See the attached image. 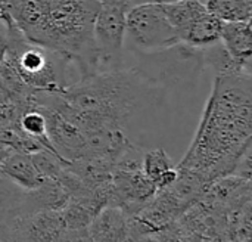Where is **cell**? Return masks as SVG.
<instances>
[{
    "instance_id": "obj_16",
    "label": "cell",
    "mask_w": 252,
    "mask_h": 242,
    "mask_svg": "<svg viewBox=\"0 0 252 242\" xmlns=\"http://www.w3.org/2000/svg\"><path fill=\"white\" fill-rule=\"evenodd\" d=\"M205 6L221 22L251 21L252 0H207Z\"/></svg>"
},
{
    "instance_id": "obj_6",
    "label": "cell",
    "mask_w": 252,
    "mask_h": 242,
    "mask_svg": "<svg viewBox=\"0 0 252 242\" xmlns=\"http://www.w3.org/2000/svg\"><path fill=\"white\" fill-rule=\"evenodd\" d=\"M128 9L127 0H97L93 34L99 53V72L121 68Z\"/></svg>"
},
{
    "instance_id": "obj_12",
    "label": "cell",
    "mask_w": 252,
    "mask_h": 242,
    "mask_svg": "<svg viewBox=\"0 0 252 242\" xmlns=\"http://www.w3.org/2000/svg\"><path fill=\"white\" fill-rule=\"evenodd\" d=\"M221 21L216 18L213 13L205 12L195 21H192L189 25H186L183 30L177 33L179 41L186 43L193 47H205L217 40H220V30H221Z\"/></svg>"
},
{
    "instance_id": "obj_20",
    "label": "cell",
    "mask_w": 252,
    "mask_h": 242,
    "mask_svg": "<svg viewBox=\"0 0 252 242\" xmlns=\"http://www.w3.org/2000/svg\"><path fill=\"white\" fill-rule=\"evenodd\" d=\"M9 46V28H7V21L6 18L0 13V64L7 52Z\"/></svg>"
},
{
    "instance_id": "obj_9",
    "label": "cell",
    "mask_w": 252,
    "mask_h": 242,
    "mask_svg": "<svg viewBox=\"0 0 252 242\" xmlns=\"http://www.w3.org/2000/svg\"><path fill=\"white\" fill-rule=\"evenodd\" d=\"M220 41L230 58L242 68L251 71L252 28L251 21L223 22L220 30Z\"/></svg>"
},
{
    "instance_id": "obj_11",
    "label": "cell",
    "mask_w": 252,
    "mask_h": 242,
    "mask_svg": "<svg viewBox=\"0 0 252 242\" xmlns=\"http://www.w3.org/2000/svg\"><path fill=\"white\" fill-rule=\"evenodd\" d=\"M3 174L22 191H32L43 185V177L31 161L30 154L13 151L0 166Z\"/></svg>"
},
{
    "instance_id": "obj_18",
    "label": "cell",
    "mask_w": 252,
    "mask_h": 242,
    "mask_svg": "<svg viewBox=\"0 0 252 242\" xmlns=\"http://www.w3.org/2000/svg\"><path fill=\"white\" fill-rule=\"evenodd\" d=\"M25 108L28 106L21 104L0 81V129H15Z\"/></svg>"
},
{
    "instance_id": "obj_22",
    "label": "cell",
    "mask_w": 252,
    "mask_h": 242,
    "mask_svg": "<svg viewBox=\"0 0 252 242\" xmlns=\"http://www.w3.org/2000/svg\"><path fill=\"white\" fill-rule=\"evenodd\" d=\"M173 0H127L128 6H137V4H146V3H167Z\"/></svg>"
},
{
    "instance_id": "obj_19",
    "label": "cell",
    "mask_w": 252,
    "mask_h": 242,
    "mask_svg": "<svg viewBox=\"0 0 252 242\" xmlns=\"http://www.w3.org/2000/svg\"><path fill=\"white\" fill-rule=\"evenodd\" d=\"M252 145H250L244 152L242 155L239 157V160L236 161L235 164V169L232 172L233 176H238V177H242L245 180H251L252 174Z\"/></svg>"
},
{
    "instance_id": "obj_5",
    "label": "cell",
    "mask_w": 252,
    "mask_h": 242,
    "mask_svg": "<svg viewBox=\"0 0 252 242\" xmlns=\"http://www.w3.org/2000/svg\"><path fill=\"white\" fill-rule=\"evenodd\" d=\"M128 47L140 52H154L179 43L177 31L168 21L162 3L131 6L126 18Z\"/></svg>"
},
{
    "instance_id": "obj_15",
    "label": "cell",
    "mask_w": 252,
    "mask_h": 242,
    "mask_svg": "<svg viewBox=\"0 0 252 242\" xmlns=\"http://www.w3.org/2000/svg\"><path fill=\"white\" fill-rule=\"evenodd\" d=\"M202 58H204V67L213 69L214 75H226V74H235V72H251L250 69H245L239 67L227 53L223 43L220 40L202 47Z\"/></svg>"
},
{
    "instance_id": "obj_8",
    "label": "cell",
    "mask_w": 252,
    "mask_h": 242,
    "mask_svg": "<svg viewBox=\"0 0 252 242\" xmlns=\"http://www.w3.org/2000/svg\"><path fill=\"white\" fill-rule=\"evenodd\" d=\"M37 106L46 117L47 136L56 154L68 163L84 158L87 155V139L84 132L56 109L43 105Z\"/></svg>"
},
{
    "instance_id": "obj_17",
    "label": "cell",
    "mask_w": 252,
    "mask_h": 242,
    "mask_svg": "<svg viewBox=\"0 0 252 242\" xmlns=\"http://www.w3.org/2000/svg\"><path fill=\"white\" fill-rule=\"evenodd\" d=\"M173 167H174L173 160L170 158V155L162 148H155V149L145 151V155H143V173L146 174V177L154 185L158 182V179L165 172H168Z\"/></svg>"
},
{
    "instance_id": "obj_4",
    "label": "cell",
    "mask_w": 252,
    "mask_h": 242,
    "mask_svg": "<svg viewBox=\"0 0 252 242\" xmlns=\"http://www.w3.org/2000/svg\"><path fill=\"white\" fill-rule=\"evenodd\" d=\"M121 67L134 69L168 95L193 90L205 69L202 49L182 41L154 52L127 47L123 52Z\"/></svg>"
},
{
    "instance_id": "obj_1",
    "label": "cell",
    "mask_w": 252,
    "mask_h": 242,
    "mask_svg": "<svg viewBox=\"0 0 252 242\" xmlns=\"http://www.w3.org/2000/svg\"><path fill=\"white\" fill-rule=\"evenodd\" d=\"M252 140V74L214 75L211 95L195 138L177 167L207 182L232 174Z\"/></svg>"
},
{
    "instance_id": "obj_14",
    "label": "cell",
    "mask_w": 252,
    "mask_h": 242,
    "mask_svg": "<svg viewBox=\"0 0 252 242\" xmlns=\"http://www.w3.org/2000/svg\"><path fill=\"white\" fill-rule=\"evenodd\" d=\"M162 9L177 33L208 12L207 6L199 0H173L162 3Z\"/></svg>"
},
{
    "instance_id": "obj_7",
    "label": "cell",
    "mask_w": 252,
    "mask_h": 242,
    "mask_svg": "<svg viewBox=\"0 0 252 242\" xmlns=\"http://www.w3.org/2000/svg\"><path fill=\"white\" fill-rule=\"evenodd\" d=\"M12 242H62L66 232L61 211L19 214L6 223Z\"/></svg>"
},
{
    "instance_id": "obj_3",
    "label": "cell",
    "mask_w": 252,
    "mask_h": 242,
    "mask_svg": "<svg viewBox=\"0 0 252 242\" xmlns=\"http://www.w3.org/2000/svg\"><path fill=\"white\" fill-rule=\"evenodd\" d=\"M7 21L9 46L3 58L18 78L34 92H62L81 80L78 67L72 58L25 38L10 16Z\"/></svg>"
},
{
    "instance_id": "obj_10",
    "label": "cell",
    "mask_w": 252,
    "mask_h": 242,
    "mask_svg": "<svg viewBox=\"0 0 252 242\" xmlns=\"http://www.w3.org/2000/svg\"><path fill=\"white\" fill-rule=\"evenodd\" d=\"M87 229L93 242H127L128 214L118 207H105Z\"/></svg>"
},
{
    "instance_id": "obj_21",
    "label": "cell",
    "mask_w": 252,
    "mask_h": 242,
    "mask_svg": "<svg viewBox=\"0 0 252 242\" xmlns=\"http://www.w3.org/2000/svg\"><path fill=\"white\" fill-rule=\"evenodd\" d=\"M62 242H93L90 235H89V229H77V231H66Z\"/></svg>"
},
{
    "instance_id": "obj_13",
    "label": "cell",
    "mask_w": 252,
    "mask_h": 242,
    "mask_svg": "<svg viewBox=\"0 0 252 242\" xmlns=\"http://www.w3.org/2000/svg\"><path fill=\"white\" fill-rule=\"evenodd\" d=\"M19 133H22L24 136L35 140L37 143H40L44 149L56 154V151L53 149L49 136H47V123H46V117L43 114V111L30 102V106L25 108L22 111V114L18 118L16 127H15ZM58 155V154H56Z\"/></svg>"
},
{
    "instance_id": "obj_2",
    "label": "cell",
    "mask_w": 252,
    "mask_h": 242,
    "mask_svg": "<svg viewBox=\"0 0 252 242\" xmlns=\"http://www.w3.org/2000/svg\"><path fill=\"white\" fill-rule=\"evenodd\" d=\"M4 12L25 38L72 58L81 80L99 72L97 0H6Z\"/></svg>"
}]
</instances>
